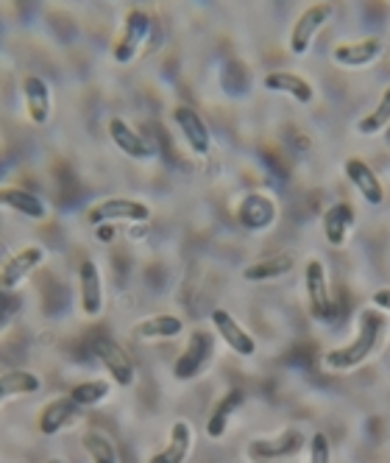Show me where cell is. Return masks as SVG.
I'll list each match as a JSON object with an SVG mask.
<instances>
[{"label": "cell", "mask_w": 390, "mask_h": 463, "mask_svg": "<svg viewBox=\"0 0 390 463\" xmlns=\"http://www.w3.org/2000/svg\"><path fill=\"white\" fill-rule=\"evenodd\" d=\"M382 335H385V313H379L376 307H363L360 316H357V333L348 344L335 346L330 352L320 354V366L335 374H346L366 366V363L379 352L382 346Z\"/></svg>", "instance_id": "obj_1"}, {"label": "cell", "mask_w": 390, "mask_h": 463, "mask_svg": "<svg viewBox=\"0 0 390 463\" xmlns=\"http://www.w3.org/2000/svg\"><path fill=\"white\" fill-rule=\"evenodd\" d=\"M307 447V436L299 427H284L282 433L268 439H251L246 444V458L251 463H284L302 455Z\"/></svg>", "instance_id": "obj_2"}, {"label": "cell", "mask_w": 390, "mask_h": 463, "mask_svg": "<svg viewBox=\"0 0 390 463\" xmlns=\"http://www.w3.org/2000/svg\"><path fill=\"white\" fill-rule=\"evenodd\" d=\"M151 218H153V210L145 202H140V198H125V195H112V198H104V202H95L84 213V221L89 226H104V223H115V221L148 223Z\"/></svg>", "instance_id": "obj_3"}, {"label": "cell", "mask_w": 390, "mask_h": 463, "mask_svg": "<svg viewBox=\"0 0 390 463\" xmlns=\"http://www.w3.org/2000/svg\"><path fill=\"white\" fill-rule=\"evenodd\" d=\"M212 357H215V335L209 329H192L187 346L173 363V377L179 383H190L195 377H201L212 363Z\"/></svg>", "instance_id": "obj_4"}, {"label": "cell", "mask_w": 390, "mask_h": 463, "mask_svg": "<svg viewBox=\"0 0 390 463\" xmlns=\"http://www.w3.org/2000/svg\"><path fill=\"white\" fill-rule=\"evenodd\" d=\"M153 34V20L143 12V9H132L125 14V23H123V31H120V37L112 48V59L115 64H132L143 48L148 45Z\"/></svg>", "instance_id": "obj_5"}, {"label": "cell", "mask_w": 390, "mask_h": 463, "mask_svg": "<svg viewBox=\"0 0 390 463\" xmlns=\"http://www.w3.org/2000/svg\"><path fill=\"white\" fill-rule=\"evenodd\" d=\"M304 296H307V310L318 324H327L335 313L332 305V290H330V274L327 266L312 257L304 266Z\"/></svg>", "instance_id": "obj_6"}, {"label": "cell", "mask_w": 390, "mask_h": 463, "mask_svg": "<svg viewBox=\"0 0 390 463\" xmlns=\"http://www.w3.org/2000/svg\"><path fill=\"white\" fill-rule=\"evenodd\" d=\"M332 17H335V6L327 4V0H320V4L307 6V9L299 14V20L292 23V28H290V37H287L290 53H292V56H304V53H310V48H312V43H315V37H318V31H320L323 25H327Z\"/></svg>", "instance_id": "obj_7"}, {"label": "cell", "mask_w": 390, "mask_h": 463, "mask_svg": "<svg viewBox=\"0 0 390 463\" xmlns=\"http://www.w3.org/2000/svg\"><path fill=\"white\" fill-rule=\"evenodd\" d=\"M237 223L248 232H265L279 218L276 198L265 190H251L237 202Z\"/></svg>", "instance_id": "obj_8"}, {"label": "cell", "mask_w": 390, "mask_h": 463, "mask_svg": "<svg viewBox=\"0 0 390 463\" xmlns=\"http://www.w3.org/2000/svg\"><path fill=\"white\" fill-rule=\"evenodd\" d=\"M92 352L95 357L101 360V366L107 369L109 380L117 385V388H132L135 380H137V366H135V360L128 357V352L112 341V338H98L92 344Z\"/></svg>", "instance_id": "obj_9"}, {"label": "cell", "mask_w": 390, "mask_h": 463, "mask_svg": "<svg viewBox=\"0 0 390 463\" xmlns=\"http://www.w3.org/2000/svg\"><path fill=\"white\" fill-rule=\"evenodd\" d=\"M84 411H87V408H81L70 393H68V396H56V400H51V402L40 411V416H37V430H40V433H42L45 439H53V436L64 433V430L76 427V424L81 421Z\"/></svg>", "instance_id": "obj_10"}, {"label": "cell", "mask_w": 390, "mask_h": 463, "mask_svg": "<svg viewBox=\"0 0 390 463\" xmlns=\"http://www.w3.org/2000/svg\"><path fill=\"white\" fill-rule=\"evenodd\" d=\"M48 260V251L40 243H28L23 249H17L6 262H4V271H0V288L6 293L17 290L31 274H34L42 262Z\"/></svg>", "instance_id": "obj_11"}, {"label": "cell", "mask_w": 390, "mask_h": 463, "mask_svg": "<svg viewBox=\"0 0 390 463\" xmlns=\"http://www.w3.org/2000/svg\"><path fill=\"white\" fill-rule=\"evenodd\" d=\"M343 176L357 193H360V198L366 204H371V207L385 204V184H382L379 174L363 156H346L343 159Z\"/></svg>", "instance_id": "obj_12"}, {"label": "cell", "mask_w": 390, "mask_h": 463, "mask_svg": "<svg viewBox=\"0 0 390 463\" xmlns=\"http://www.w3.org/2000/svg\"><path fill=\"white\" fill-rule=\"evenodd\" d=\"M209 321L215 326V335L220 338V344L229 346L237 357H254L256 354L259 344L254 341V335L226 307H215L209 313Z\"/></svg>", "instance_id": "obj_13"}, {"label": "cell", "mask_w": 390, "mask_h": 463, "mask_svg": "<svg viewBox=\"0 0 390 463\" xmlns=\"http://www.w3.org/2000/svg\"><path fill=\"white\" fill-rule=\"evenodd\" d=\"M385 53L382 37H363V40H351V43H338L330 51V59L343 71H360L368 64L379 61Z\"/></svg>", "instance_id": "obj_14"}, {"label": "cell", "mask_w": 390, "mask_h": 463, "mask_svg": "<svg viewBox=\"0 0 390 463\" xmlns=\"http://www.w3.org/2000/svg\"><path fill=\"white\" fill-rule=\"evenodd\" d=\"M173 123H176L179 135L184 137V143L192 154L207 156L212 151V131H209V126L199 109H192L190 104L173 107Z\"/></svg>", "instance_id": "obj_15"}, {"label": "cell", "mask_w": 390, "mask_h": 463, "mask_svg": "<svg viewBox=\"0 0 390 463\" xmlns=\"http://www.w3.org/2000/svg\"><path fill=\"white\" fill-rule=\"evenodd\" d=\"M79 299H81V313L84 318L95 321L104 316L107 299H104V277L95 260H81L79 266Z\"/></svg>", "instance_id": "obj_16"}, {"label": "cell", "mask_w": 390, "mask_h": 463, "mask_svg": "<svg viewBox=\"0 0 390 463\" xmlns=\"http://www.w3.org/2000/svg\"><path fill=\"white\" fill-rule=\"evenodd\" d=\"M107 135H109L112 146H115L123 156H128V159H135V162H148V159L156 156V148L140 135V131H137L132 123L123 120V118H117V115L107 120Z\"/></svg>", "instance_id": "obj_17"}, {"label": "cell", "mask_w": 390, "mask_h": 463, "mask_svg": "<svg viewBox=\"0 0 390 463\" xmlns=\"http://www.w3.org/2000/svg\"><path fill=\"white\" fill-rule=\"evenodd\" d=\"M187 333V324L176 313H153L140 318L132 326V335L143 344H156V341H176Z\"/></svg>", "instance_id": "obj_18"}, {"label": "cell", "mask_w": 390, "mask_h": 463, "mask_svg": "<svg viewBox=\"0 0 390 463\" xmlns=\"http://www.w3.org/2000/svg\"><path fill=\"white\" fill-rule=\"evenodd\" d=\"M357 226V210L348 202H335L332 207H327L320 218V229H323V238L332 249H343L351 238V232Z\"/></svg>", "instance_id": "obj_19"}, {"label": "cell", "mask_w": 390, "mask_h": 463, "mask_svg": "<svg viewBox=\"0 0 390 463\" xmlns=\"http://www.w3.org/2000/svg\"><path fill=\"white\" fill-rule=\"evenodd\" d=\"M292 269H296V257L290 251H276V254H268V257H259L248 266H243L240 277L251 285H263V282H276L282 277H287Z\"/></svg>", "instance_id": "obj_20"}, {"label": "cell", "mask_w": 390, "mask_h": 463, "mask_svg": "<svg viewBox=\"0 0 390 463\" xmlns=\"http://www.w3.org/2000/svg\"><path fill=\"white\" fill-rule=\"evenodd\" d=\"M243 402H246V393L240 388H232V391H226L220 396V400L215 402V408H212V413H209V419H207L209 441H223L226 439V433H229V427H232L235 416L240 413Z\"/></svg>", "instance_id": "obj_21"}, {"label": "cell", "mask_w": 390, "mask_h": 463, "mask_svg": "<svg viewBox=\"0 0 390 463\" xmlns=\"http://www.w3.org/2000/svg\"><path fill=\"white\" fill-rule=\"evenodd\" d=\"M20 90H23V104H25L28 120L34 126H45L51 120V109H53L48 81L40 76H25Z\"/></svg>", "instance_id": "obj_22"}, {"label": "cell", "mask_w": 390, "mask_h": 463, "mask_svg": "<svg viewBox=\"0 0 390 463\" xmlns=\"http://www.w3.org/2000/svg\"><path fill=\"white\" fill-rule=\"evenodd\" d=\"M195 447V436H192V424L187 419H176L171 424V436L168 444L159 452H153L148 458V463H187L190 452Z\"/></svg>", "instance_id": "obj_23"}, {"label": "cell", "mask_w": 390, "mask_h": 463, "mask_svg": "<svg viewBox=\"0 0 390 463\" xmlns=\"http://www.w3.org/2000/svg\"><path fill=\"white\" fill-rule=\"evenodd\" d=\"M263 87L268 92H282L290 95L296 104H315V87L302 76V73H292V71H274L263 79Z\"/></svg>", "instance_id": "obj_24"}, {"label": "cell", "mask_w": 390, "mask_h": 463, "mask_svg": "<svg viewBox=\"0 0 390 463\" xmlns=\"http://www.w3.org/2000/svg\"><path fill=\"white\" fill-rule=\"evenodd\" d=\"M0 204L6 210H12L14 215L25 218V221H45L51 215L48 204L37 193H31L25 187H4L0 190Z\"/></svg>", "instance_id": "obj_25"}, {"label": "cell", "mask_w": 390, "mask_h": 463, "mask_svg": "<svg viewBox=\"0 0 390 463\" xmlns=\"http://www.w3.org/2000/svg\"><path fill=\"white\" fill-rule=\"evenodd\" d=\"M40 391H42V377L37 372L9 369V372L0 374V396H4V402L23 400V396H34Z\"/></svg>", "instance_id": "obj_26"}, {"label": "cell", "mask_w": 390, "mask_h": 463, "mask_svg": "<svg viewBox=\"0 0 390 463\" xmlns=\"http://www.w3.org/2000/svg\"><path fill=\"white\" fill-rule=\"evenodd\" d=\"M354 128H357V135H363V137H374V135H382V131L390 128V84L382 90L374 109L357 120Z\"/></svg>", "instance_id": "obj_27"}, {"label": "cell", "mask_w": 390, "mask_h": 463, "mask_svg": "<svg viewBox=\"0 0 390 463\" xmlns=\"http://www.w3.org/2000/svg\"><path fill=\"white\" fill-rule=\"evenodd\" d=\"M81 447L89 463H120L117 447L104 430H87V433H81Z\"/></svg>", "instance_id": "obj_28"}, {"label": "cell", "mask_w": 390, "mask_h": 463, "mask_svg": "<svg viewBox=\"0 0 390 463\" xmlns=\"http://www.w3.org/2000/svg\"><path fill=\"white\" fill-rule=\"evenodd\" d=\"M112 391H115V383L101 377V380H84V383L73 385L70 388V396H73V400L81 408H95V405L107 402L109 396H112Z\"/></svg>", "instance_id": "obj_29"}, {"label": "cell", "mask_w": 390, "mask_h": 463, "mask_svg": "<svg viewBox=\"0 0 390 463\" xmlns=\"http://www.w3.org/2000/svg\"><path fill=\"white\" fill-rule=\"evenodd\" d=\"M307 463H332V441L327 433H312L307 441Z\"/></svg>", "instance_id": "obj_30"}, {"label": "cell", "mask_w": 390, "mask_h": 463, "mask_svg": "<svg viewBox=\"0 0 390 463\" xmlns=\"http://www.w3.org/2000/svg\"><path fill=\"white\" fill-rule=\"evenodd\" d=\"M371 307H376L379 313L390 316V285L376 288V290L371 293Z\"/></svg>", "instance_id": "obj_31"}, {"label": "cell", "mask_w": 390, "mask_h": 463, "mask_svg": "<svg viewBox=\"0 0 390 463\" xmlns=\"http://www.w3.org/2000/svg\"><path fill=\"white\" fill-rule=\"evenodd\" d=\"M48 463H64V460H59V458H53V460H48Z\"/></svg>", "instance_id": "obj_32"}]
</instances>
